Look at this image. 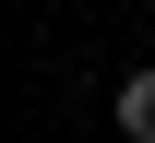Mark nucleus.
Returning a JSON list of instances; mask_svg holds the SVG:
<instances>
[{
    "mask_svg": "<svg viewBox=\"0 0 155 143\" xmlns=\"http://www.w3.org/2000/svg\"><path fill=\"white\" fill-rule=\"evenodd\" d=\"M107 119L131 131V143H155V60H143V72H119V96H107Z\"/></svg>",
    "mask_w": 155,
    "mask_h": 143,
    "instance_id": "nucleus-1",
    "label": "nucleus"
}]
</instances>
